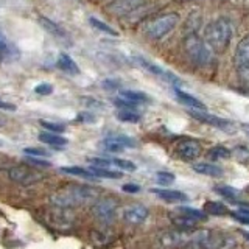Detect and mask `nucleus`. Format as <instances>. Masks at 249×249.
Masks as SVG:
<instances>
[{
    "label": "nucleus",
    "mask_w": 249,
    "mask_h": 249,
    "mask_svg": "<svg viewBox=\"0 0 249 249\" xmlns=\"http://www.w3.org/2000/svg\"><path fill=\"white\" fill-rule=\"evenodd\" d=\"M37 20H39V23H41V25H42V28H44L45 31H49V33H50V35H53L54 37L64 39V37L67 36V33L64 31V28H61L56 22H53L52 19L45 18V16H39Z\"/></svg>",
    "instance_id": "16"
},
{
    "label": "nucleus",
    "mask_w": 249,
    "mask_h": 249,
    "mask_svg": "<svg viewBox=\"0 0 249 249\" xmlns=\"http://www.w3.org/2000/svg\"><path fill=\"white\" fill-rule=\"evenodd\" d=\"M201 151H202V148H201L199 142L198 140H193V139H185L176 145V156L179 159L187 160V162L199 158Z\"/></svg>",
    "instance_id": "10"
},
{
    "label": "nucleus",
    "mask_w": 249,
    "mask_h": 249,
    "mask_svg": "<svg viewBox=\"0 0 249 249\" xmlns=\"http://www.w3.org/2000/svg\"><path fill=\"white\" fill-rule=\"evenodd\" d=\"M215 192L220 193L221 196L231 199V201H235L238 198V190L237 189H232V187H229V185H216L215 187Z\"/></svg>",
    "instance_id": "31"
},
{
    "label": "nucleus",
    "mask_w": 249,
    "mask_h": 249,
    "mask_svg": "<svg viewBox=\"0 0 249 249\" xmlns=\"http://www.w3.org/2000/svg\"><path fill=\"white\" fill-rule=\"evenodd\" d=\"M114 105H115L117 107H122V109H132V111H134L136 106H137V105L131 103V101L124 100V98H117V100L114 101Z\"/></svg>",
    "instance_id": "39"
},
{
    "label": "nucleus",
    "mask_w": 249,
    "mask_h": 249,
    "mask_svg": "<svg viewBox=\"0 0 249 249\" xmlns=\"http://www.w3.org/2000/svg\"><path fill=\"white\" fill-rule=\"evenodd\" d=\"M5 52H6V37L2 31H0V54H3Z\"/></svg>",
    "instance_id": "43"
},
{
    "label": "nucleus",
    "mask_w": 249,
    "mask_h": 249,
    "mask_svg": "<svg viewBox=\"0 0 249 249\" xmlns=\"http://www.w3.org/2000/svg\"><path fill=\"white\" fill-rule=\"evenodd\" d=\"M61 171H62V173L72 175V176L83 178V179H90V181H95V179H98L90 170H86V168H81V167H64V168H61Z\"/></svg>",
    "instance_id": "24"
},
{
    "label": "nucleus",
    "mask_w": 249,
    "mask_h": 249,
    "mask_svg": "<svg viewBox=\"0 0 249 249\" xmlns=\"http://www.w3.org/2000/svg\"><path fill=\"white\" fill-rule=\"evenodd\" d=\"M245 129L248 131V134H249V124H246V126H245Z\"/></svg>",
    "instance_id": "46"
},
{
    "label": "nucleus",
    "mask_w": 249,
    "mask_h": 249,
    "mask_svg": "<svg viewBox=\"0 0 249 249\" xmlns=\"http://www.w3.org/2000/svg\"><path fill=\"white\" fill-rule=\"evenodd\" d=\"M233 64L240 73L249 72V35L241 37V41L237 44L235 53H233Z\"/></svg>",
    "instance_id": "9"
},
{
    "label": "nucleus",
    "mask_w": 249,
    "mask_h": 249,
    "mask_svg": "<svg viewBox=\"0 0 249 249\" xmlns=\"http://www.w3.org/2000/svg\"><path fill=\"white\" fill-rule=\"evenodd\" d=\"M176 213H181V215H184V216H187V218H192V220H195V221H204L206 218H207V213L204 212V210H198V209H193V207H187V206H184V207H178L176 210H175Z\"/></svg>",
    "instance_id": "23"
},
{
    "label": "nucleus",
    "mask_w": 249,
    "mask_h": 249,
    "mask_svg": "<svg viewBox=\"0 0 249 249\" xmlns=\"http://www.w3.org/2000/svg\"><path fill=\"white\" fill-rule=\"evenodd\" d=\"M23 153L27 156H31V158H47L49 156V151L41 150V148H25Z\"/></svg>",
    "instance_id": "37"
},
{
    "label": "nucleus",
    "mask_w": 249,
    "mask_h": 249,
    "mask_svg": "<svg viewBox=\"0 0 249 249\" xmlns=\"http://www.w3.org/2000/svg\"><path fill=\"white\" fill-rule=\"evenodd\" d=\"M204 212L209 215H215V216H226L229 215V210L223 202L218 201H207L204 204Z\"/></svg>",
    "instance_id": "22"
},
{
    "label": "nucleus",
    "mask_w": 249,
    "mask_h": 249,
    "mask_svg": "<svg viewBox=\"0 0 249 249\" xmlns=\"http://www.w3.org/2000/svg\"><path fill=\"white\" fill-rule=\"evenodd\" d=\"M89 23L93 27V28H97L98 31H103V33H106V35H109V36H119V33L112 28V27H109L107 23H105V22H101L100 19H97V18H90L89 19Z\"/></svg>",
    "instance_id": "29"
},
{
    "label": "nucleus",
    "mask_w": 249,
    "mask_h": 249,
    "mask_svg": "<svg viewBox=\"0 0 249 249\" xmlns=\"http://www.w3.org/2000/svg\"><path fill=\"white\" fill-rule=\"evenodd\" d=\"M233 36V23L228 18H218L206 28V41L210 49L224 50Z\"/></svg>",
    "instance_id": "2"
},
{
    "label": "nucleus",
    "mask_w": 249,
    "mask_h": 249,
    "mask_svg": "<svg viewBox=\"0 0 249 249\" xmlns=\"http://www.w3.org/2000/svg\"><path fill=\"white\" fill-rule=\"evenodd\" d=\"M112 165L117 167V168H120V170H124V171H136V163H132L131 160H126V159H112Z\"/></svg>",
    "instance_id": "34"
},
{
    "label": "nucleus",
    "mask_w": 249,
    "mask_h": 249,
    "mask_svg": "<svg viewBox=\"0 0 249 249\" xmlns=\"http://www.w3.org/2000/svg\"><path fill=\"white\" fill-rule=\"evenodd\" d=\"M56 66L62 70V72H66L69 75H78V73H80V67H78L76 62L70 58L67 53H59L58 54Z\"/></svg>",
    "instance_id": "14"
},
{
    "label": "nucleus",
    "mask_w": 249,
    "mask_h": 249,
    "mask_svg": "<svg viewBox=\"0 0 249 249\" xmlns=\"http://www.w3.org/2000/svg\"><path fill=\"white\" fill-rule=\"evenodd\" d=\"M103 148H105L106 151H109V153H120V151L124 150L123 145H120L119 142H115V140L111 139V137H106L103 140Z\"/></svg>",
    "instance_id": "33"
},
{
    "label": "nucleus",
    "mask_w": 249,
    "mask_h": 249,
    "mask_svg": "<svg viewBox=\"0 0 249 249\" xmlns=\"http://www.w3.org/2000/svg\"><path fill=\"white\" fill-rule=\"evenodd\" d=\"M189 235L184 231L179 229H165L160 231L158 235H156L154 245L156 249H178L181 246H185L187 241H189Z\"/></svg>",
    "instance_id": "7"
},
{
    "label": "nucleus",
    "mask_w": 249,
    "mask_h": 249,
    "mask_svg": "<svg viewBox=\"0 0 249 249\" xmlns=\"http://www.w3.org/2000/svg\"><path fill=\"white\" fill-rule=\"evenodd\" d=\"M148 215H150V210H148L146 206L143 204H131L124 209L123 212V220L129 223V224H142L146 221Z\"/></svg>",
    "instance_id": "12"
},
{
    "label": "nucleus",
    "mask_w": 249,
    "mask_h": 249,
    "mask_svg": "<svg viewBox=\"0 0 249 249\" xmlns=\"http://www.w3.org/2000/svg\"><path fill=\"white\" fill-rule=\"evenodd\" d=\"M179 22V16L176 13H168V14H162L159 18H154L151 20H148L143 27L145 35L154 39V41H159L163 36H167L171 30H173Z\"/></svg>",
    "instance_id": "4"
},
{
    "label": "nucleus",
    "mask_w": 249,
    "mask_h": 249,
    "mask_svg": "<svg viewBox=\"0 0 249 249\" xmlns=\"http://www.w3.org/2000/svg\"><path fill=\"white\" fill-rule=\"evenodd\" d=\"M27 160L30 163H33V165H37V167H50V162L49 160H45V159H39V158H31V156H28Z\"/></svg>",
    "instance_id": "40"
},
{
    "label": "nucleus",
    "mask_w": 249,
    "mask_h": 249,
    "mask_svg": "<svg viewBox=\"0 0 249 249\" xmlns=\"http://www.w3.org/2000/svg\"><path fill=\"white\" fill-rule=\"evenodd\" d=\"M226 243V237L215 231H198L189 238L185 249H221Z\"/></svg>",
    "instance_id": "5"
},
{
    "label": "nucleus",
    "mask_w": 249,
    "mask_h": 249,
    "mask_svg": "<svg viewBox=\"0 0 249 249\" xmlns=\"http://www.w3.org/2000/svg\"><path fill=\"white\" fill-rule=\"evenodd\" d=\"M117 117H119V120L126 122V123H137L140 120V115L136 111H132V109H122V111H119V114H117Z\"/></svg>",
    "instance_id": "30"
},
{
    "label": "nucleus",
    "mask_w": 249,
    "mask_h": 249,
    "mask_svg": "<svg viewBox=\"0 0 249 249\" xmlns=\"http://www.w3.org/2000/svg\"><path fill=\"white\" fill-rule=\"evenodd\" d=\"M89 170L97 178H107V179H120L122 178L120 171H114V170H109V168H100V167H92L90 165Z\"/></svg>",
    "instance_id": "28"
},
{
    "label": "nucleus",
    "mask_w": 249,
    "mask_h": 249,
    "mask_svg": "<svg viewBox=\"0 0 249 249\" xmlns=\"http://www.w3.org/2000/svg\"><path fill=\"white\" fill-rule=\"evenodd\" d=\"M8 178L19 185H33V184L41 181L42 175L35 171L33 168L18 165V167H13V168L8 170Z\"/></svg>",
    "instance_id": "8"
},
{
    "label": "nucleus",
    "mask_w": 249,
    "mask_h": 249,
    "mask_svg": "<svg viewBox=\"0 0 249 249\" xmlns=\"http://www.w3.org/2000/svg\"><path fill=\"white\" fill-rule=\"evenodd\" d=\"M233 220H237L238 223H241V224H249V216L248 215H245V213H241V212H232V213H229Z\"/></svg>",
    "instance_id": "41"
},
{
    "label": "nucleus",
    "mask_w": 249,
    "mask_h": 249,
    "mask_svg": "<svg viewBox=\"0 0 249 249\" xmlns=\"http://www.w3.org/2000/svg\"><path fill=\"white\" fill-rule=\"evenodd\" d=\"M89 163L92 167H100V168H109L112 165L111 159H106V158H92L89 159Z\"/></svg>",
    "instance_id": "36"
},
{
    "label": "nucleus",
    "mask_w": 249,
    "mask_h": 249,
    "mask_svg": "<svg viewBox=\"0 0 249 249\" xmlns=\"http://www.w3.org/2000/svg\"><path fill=\"white\" fill-rule=\"evenodd\" d=\"M190 115L193 119H196L202 123H207V124H212L215 128H220L223 131H231L233 128V124L224 119H220V117L212 115V114H207L204 111H196V109H190Z\"/></svg>",
    "instance_id": "13"
},
{
    "label": "nucleus",
    "mask_w": 249,
    "mask_h": 249,
    "mask_svg": "<svg viewBox=\"0 0 249 249\" xmlns=\"http://www.w3.org/2000/svg\"><path fill=\"white\" fill-rule=\"evenodd\" d=\"M117 207H119L117 199H114L111 196H105V198H100L98 201L93 202L92 213L103 226H111L115 220Z\"/></svg>",
    "instance_id": "6"
},
{
    "label": "nucleus",
    "mask_w": 249,
    "mask_h": 249,
    "mask_svg": "<svg viewBox=\"0 0 249 249\" xmlns=\"http://www.w3.org/2000/svg\"><path fill=\"white\" fill-rule=\"evenodd\" d=\"M120 98H124L131 101L134 105H140V103H145L148 101V97L145 95L143 92H139V90H122L120 92Z\"/></svg>",
    "instance_id": "27"
},
{
    "label": "nucleus",
    "mask_w": 249,
    "mask_h": 249,
    "mask_svg": "<svg viewBox=\"0 0 249 249\" xmlns=\"http://www.w3.org/2000/svg\"><path fill=\"white\" fill-rule=\"evenodd\" d=\"M231 151L223 145H216L213 148H210L207 151V156L210 160H223V159H229L231 158Z\"/></svg>",
    "instance_id": "26"
},
{
    "label": "nucleus",
    "mask_w": 249,
    "mask_h": 249,
    "mask_svg": "<svg viewBox=\"0 0 249 249\" xmlns=\"http://www.w3.org/2000/svg\"><path fill=\"white\" fill-rule=\"evenodd\" d=\"M39 140H41L42 143H47V145H52V146H56V148H61V146H66L67 145V139L62 137L59 134H54V132H49V131H44L41 134L37 136Z\"/></svg>",
    "instance_id": "21"
},
{
    "label": "nucleus",
    "mask_w": 249,
    "mask_h": 249,
    "mask_svg": "<svg viewBox=\"0 0 249 249\" xmlns=\"http://www.w3.org/2000/svg\"><path fill=\"white\" fill-rule=\"evenodd\" d=\"M184 50L189 59L198 67H207L213 62L212 49L196 33H190L185 36Z\"/></svg>",
    "instance_id": "3"
},
{
    "label": "nucleus",
    "mask_w": 249,
    "mask_h": 249,
    "mask_svg": "<svg viewBox=\"0 0 249 249\" xmlns=\"http://www.w3.org/2000/svg\"><path fill=\"white\" fill-rule=\"evenodd\" d=\"M41 126H42L45 131L54 132V134H61V132L66 129V128L62 126V124H59V123H52V122H45V120L41 122Z\"/></svg>",
    "instance_id": "35"
},
{
    "label": "nucleus",
    "mask_w": 249,
    "mask_h": 249,
    "mask_svg": "<svg viewBox=\"0 0 249 249\" xmlns=\"http://www.w3.org/2000/svg\"><path fill=\"white\" fill-rule=\"evenodd\" d=\"M151 193H154L156 196L167 201V202H182L187 201V196L182 192L178 190H165V189H151Z\"/></svg>",
    "instance_id": "15"
},
{
    "label": "nucleus",
    "mask_w": 249,
    "mask_h": 249,
    "mask_svg": "<svg viewBox=\"0 0 249 249\" xmlns=\"http://www.w3.org/2000/svg\"><path fill=\"white\" fill-rule=\"evenodd\" d=\"M246 192H248V193H249V187H248V190H246Z\"/></svg>",
    "instance_id": "47"
},
{
    "label": "nucleus",
    "mask_w": 249,
    "mask_h": 249,
    "mask_svg": "<svg viewBox=\"0 0 249 249\" xmlns=\"http://www.w3.org/2000/svg\"><path fill=\"white\" fill-rule=\"evenodd\" d=\"M109 226H106V229L105 231H93L92 233V238L93 241H95L97 245H109V243H112L115 235L112 233L111 229H107Z\"/></svg>",
    "instance_id": "25"
},
{
    "label": "nucleus",
    "mask_w": 249,
    "mask_h": 249,
    "mask_svg": "<svg viewBox=\"0 0 249 249\" xmlns=\"http://www.w3.org/2000/svg\"><path fill=\"white\" fill-rule=\"evenodd\" d=\"M35 92L37 93V95H50V93L53 92V86L50 83H41L35 88Z\"/></svg>",
    "instance_id": "38"
},
{
    "label": "nucleus",
    "mask_w": 249,
    "mask_h": 249,
    "mask_svg": "<svg viewBox=\"0 0 249 249\" xmlns=\"http://www.w3.org/2000/svg\"><path fill=\"white\" fill-rule=\"evenodd\" d=\"M175 93H176V98L181 101L182 105L189 106L190 109H196V111H206V106L202 101H199L198 98H195L190 93H185L179 89H175Z\"/></svg>",
    "instance_id": "17"
},
{
    "label": "nucleus",
    "mask_w": 249,
    "mask_h": 249,
    "mask_svg": "<svg viewBox=\"0 0 249 249\" xmlns=\"http://www.w3.org/2000/svg\"><path fill=\"white\" fill-rule=\"evenodd\" d=\"M193 170L199 175L210 176V178H220L223 176V170L213 165V163H207V162H199V163H193Z\"/></svg>",
    "instance_id": "18"
},
{
    "label": "nucleus",
    "mask_w": 249,
    "mask_h": 249,
    "mask_svg": "<svg viewBox=\"0 0 249 249\" xmlns=\"http://www.w3.org/2000/svg\"><path fill=\"white\" fill-rule=\"evenodd\" d=\"M98 196V192L89 185H67L61 190L54 192L50 196V202L54 207L61 209H73L76 206H83L92 202Z\"/></svg>",
    "instance_id": "1"
},
{
    "label": "nucleus",
    "mask_w": 249,
    "mask_h": 249,
    "mask_svg": "<svg viewBox=\"0 0 249 249\" xmlns=\"http://www.w3.org/2000/svg\"><path fill=\"white\" fill-rule=\"evenodd\" d=\"M175 175L170 173V171H158L156 173V181H158V184L160 185H170L175 182Z\"/></svg>",
    "instance_id": "32"
},
{
    "label": "nucleus",
    "mask_w": 249,
    "mask_h": 249,
    "mask_svg": "<svg viewBox=\"0 0 249 249\" xmlns=\"http://www.w3.org/2000/svg\"><path fill=\"white\" fill-rule=\"evenodd\" d=\"M243 237L249 241V232H248V231H245V232H243Z\"/></svg>",
    "instance_id": "45"
},
{
    "label": "nucleus",
    "mask_w": 249,
    "mask_h": 249,
    "mask_svg": "<svg viewBox=\"0 0 249 249\" xmlns=\"http://www.w3.org/2000/svg\"><path fill=\"white\" fill-rule=\"evenodd\" d=\"M139 190H140V187L136 184H124L123 185V192H126V193H137Z\"/></svg>",
    "instance_id": "42"
},
{
    "label": "nucleus",
    "mask_w": 249,
    "mask_h": 249,
    "mask_svg": "<svg viewBox=\"0 0 249 249\" xmlns=\"http://www.w3.org/2000/svg\"><path fill=\"white\" fill-rule=\"evenodd\" d=\"M136 61H137L139 64H140V67L146 69L148 72H151L153 75H158V76L163 78V80H167V81H176L173 75L168 73V72H165V70L160 69V67H158V66H154L153 62L146 61V59H143V58H136Z\"/></svg>",
    "instance_id": "20"
},
{
    "label": "nucleus",
    "mask_w": 249,
    "mask_h": 249,
    "mask_svg": "<svg viewBox=\"0 0 249 249\" xmlns=\"http://www.w3.org/2000/svg\"><path fill=\"white\" fill-rule=\"evenodd\" d=\"M0 109H5V111H14L16 106L11 103H6V101H3V100H0Z\"/></svg>",
    "instance_id": "44"
},
{
    "label": "nucleus",
    "mask_w": 249,
    "mask_h": 249,
    "mask_svg": "<svg viewBox=\"0 0 249 249\" xmlns=\"http://www.w3.org/2000/svg\"><path fill=\"white\" fill-rule=\"evenodd\" d=\"M171 223L175 224V228H176V229L184 231V232H189V231H192V229L196 228V223H198V221L192 220V218H187V216H184V215H181V213L173 212V213H171Z\"/></svg>",
    "instance_id": "19"
},
{
    "label": "nucleus",
    "mask_w": 249,
    "mask_h": 249,
    "mask_svg": "<svg viewBox=\"0 0 249 249\" xmlns=\"http://www.w3.org/2000/svg\"><path fill=\"white\" fill-rule=\"evenodd\" d=\"M145 3H146V0H112V2L109 3L107 10L117 16H126V14L134 13Z\"/></svg>",
    "instance_id": "11"
}]
</instances>
